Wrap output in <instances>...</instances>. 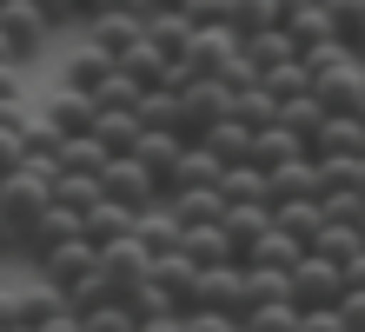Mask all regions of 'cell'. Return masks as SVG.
Instances as JSON below:
<instances>
[{"mask_svg": "<svg viewBox=\"0 0 365 332\" xmlns=\"http://www.w3.org/2000/svg\"><path fill=\"white\" fill-rule=\"evenodd\" d=\"M192 306H212V313H246V266L240 259H220V266H200V279H192ZM186 306V313H192Z\"/></svg>", "mask_w": 365, "mask_h": 332, "instance_id": "5b68a950", "label": "cell"}, {"mask_svg": "<svg viewBox=\"0 0 365 332\" xmlns=\"http://www.w3.org/2000/svg\"><path fill=\"white\" fill-rule=\"evenodd\" d=\"M272 226L286 233V239H299V246H312L319 226H326V213H319V199H279V206H272Z\"/></svg>", "mask_w": 365, "mask_h": 332, "instance_id": "603a6c76", "label": "cell"}, {"mask_svg": "<svg viewBox=\"0 0 365 332\" xmlns=\"http://www.w3.org/2000/svg\"><path fill=\"white\" fill-rule=\"evenodd\" d=\"M0 66H14V54H7V40H0Z\"/></svg>", "mask_w": 365, "mask_h": 332, "instance_id": "c3c4849f", "label": "cell"}, {"mask_svg": "<svg viewBox=\"0 0 365 332\" xmlns=\"http://www.w3.org/2000/svg\"><path fill=\"white\" fill-rule=\"evenodd\" d=\"M146 273H153V259H146V246H140L133 233H126V239H113V246H100V279L113 286L120 299L133 293V286H140Z\"/></svg>", "mask_w": 365, "mask_h": 332, "instance_id": "9c48e42d", "label": "cell"}, {"mask_svg": "<svg viewBox=\"0 0 365 332\" xmlns=\"http://www.w3.org/2000/svg\"><path fill=\"white\" fill-rule=\"evenodd\" d=\"M240 332H246V326H240Z\"/></svg>", "mask_w": 365, "mask_h": 332, "instance_id": "9f6ffc18", "label": "cell"}, {"mask_svg": "<svg viewBox=\"0 0 365 332\" xmlns=\"http://www.w3.org/2000/svg\"><path fill=\"white\" fill-rule=\"evenodd\" d=\"M246 332H299V306L292 299H259V306H246Z\"/></svg>", "mask_w": 365, "mask_h": 332, "instance_id": "4dcf8cb0", "label": "cell"}, {"mask_svg": "<svg viewBox=\"0 0 365 332\" xmlns=\"http://www.w3.org/2000/svg\"><path fill=\"white\" fill-rule=\"evenodd\" d=\"M100 193H106V199H120L126 213H146V206L160 199V180L133 160V153H113V160L100 166Z\"/></svg>", "mask_w": 365, "mask_h": 332, "instance_id": "277c9868", "label": "cell"}, {"mask_svg": "<svg viewBox=\"0 0 365 332\" xmlns=\"http://www.w3.org/2000/svg\"><path fill=\"white\" fill-rule=\"evenodd\" d=\"M0 40H7L14 66H27L34 54H47L53 27H47V20H40V7H34V0H7V7H0Z\"/></svg>", "mask_w": 365, "mask_h": 332, "instance_id": "8992f818", "label": "cell"}, {"mask_svg": "<svg viewBox=\"0 0 365 332\" xmlns=\"http://www.w3.org/2000/svg\"><path fill=\"white\" fill-rule=\"evenodd\" d=\"M0 106H20V66H0Z\"/></svg>", "mask_w": 365, "mask_h": 332, "instance_id": "ee69618b", "label": "cell"}, {"mask_svg": "<svg viewBox=\"0 0 365 332\" xmlns=\"http://www.w3.org/2000/svg\"><path fill=\"white\" fill-rule=\"evenodd\" d=\"M80 332H140V319H133L126 299H106V306H87V313H80Z\"/></svg>", "mask_w": 365, "mask_h": 332, "instance_id": "d6a6232c", "label": "cell"}, {"mask_svg": "<svg viewBox=\"0 0 365 332\" xmlns=\"http://www.w3.org/2000/svg\"><path fill=\"white\" fill-rule=\"evenodd\" d=\"M126 233H133V213H126L120 206V199H93V206L87 213H80V239H87V246L100 253V246H113V239H126Z\"/></svg>", "mask_w": 365, "mask_h": 332, "instance_id": "5bb4252c", "label": "cell"}, {"mask_svg": "<svg viewBox=\"0 0 365 332\" xmlns=\"http://www.w3.org/2000/svg\"><path fill=\"white\" fill-rule=\"evenodd\" d=\"M232 54H240V27H226V20H220V27H192V40H186L180 66H186L192 80H212Z\"/></svg>", "mask_w": 365, "mask_h": 332, "instance_id": "52a82bcc", "label": "cell"}, {"mask_svg": "<svg viewBox=\"0 0 365 332\" xmlns=\"http://www.w3.org/2000/svg\"><path fill=\"white\" fill-rule=\"evenodd\" d=\"M220 153H212L206 140H186L180 146V160H173V173H166V193H192V186H220Z\"/></svg>", "mask_w": 365, "mask_h": 332, "instance_id": "7c38bea8", "label": "cell"}, {"mask_svg": "<svg viewBox=\"0 0 365 332\" xmlns=\"http://www.w3.org/2000/svg\"><path fill=\"white\" fill-rule=\"evenodd\" d=\"M113 160V153H106L93 133H73L67 146H60V173H87V180H100V166Z\"/></svg>", "mask_w": 365, "mask_h": 332, "instance_id": "f1b7e54d", "label": "cell"}, {"mask_svg": "<svg viewBox=\"0 0 365 332\" xmlns=\"http://www.w3.org/2000/svg\"><path fill=\"white\" fill-rule=\"evenodd\" d=\"M319 153H352V160H365V120L359 114H326V126L312 140V160Z\"/></svg>", "mask_w": 365, "mask_h": 332, "instance_id": "44dd1931", "label": "cell"}, {"mask_svg": "<svg viewBox=\"0 0 365 332\" xmlns=\"http://www.w3.org/2000/svg\"><path fill=\"white\" fill-rule=\"evenodd\" d=\"M0 259H7V219H0Z\"/></svg>", "mask_w": 365, "mask_h": 332, "instance_id": "7dc6e473", "label": "cell"}, {"mask_svg": "<svg viewBox=\"0 0 365 332\" xmlns=\"http://www.w3.org/2000/svg\"><path fill=\"white\" fill-rule=\"evenodd\" d=\"M339 273H346V293H365V246H359L346 266H339Z\"/></svg>", "mask_w": 365, "mask_h": 332, "instance_id": "7bdbcfd3", "label": "cell"}, {"mask_svg": "<svg viewBox=\"0 0 365 332\" xmlns=\"http://www.w3.org/2000/svg\"><path fill=\"white\" fill-rule=\"evenodd\" d=\"M14 332H27V326H14Z\"/></svg>", "mask_w": 365, "mask_h": 332, "instance_id": "db71d44e", "label": "cell"}, {"mask_svg": "<svg viewBox=\"0 0 365 332\" xmlns=\"http://www.w3.org/2000/svg\"><path fill=\"white\" fill-rule=\"evenodd\" d=\"M186 332H240V319L232 313H212V306H192V313H180Z\"/></svg>", "mask_w": 365, "mask_h": 332, "instance_id": "74e56055", "label": "cell"}, {"mask_svg": "<svg viewBox=\"0 0 365 332\" xmlns=\"http://www.w3.org/2000/svg\"><path fill=\"white\" fill-rule=\"evenodd\" d=\"M93 266H100V253L87 246V239H60V246H47V253L34 259V273L47 279L53 293H67V286H73V279H87Z\"/></svg>", "mask_w": 365, "mask_h": 332, "instance_id": "ba28073f", "label": "cell"}, {"mask_svg": "<svg viewBox=\"0 0 365 332\" xmlns=\"http://www.w3.org/2000/svg\"><path fill=\"white\" fill-rule=\"evenodd\" d=\"M232 120H240V126H252V133L279 120V100L266 94V80H252V86H240V94H232Z\"/></svg>", "mask_w": 365, "mask_h": 332, "instance_id": "4316f807", "label": "cell"}, {"mask_svg": "<svg viewBox=\"0 0 365 332\" xmlns=\"http://www.w3.org/2000/svg\"><path fill=\"white\" fill-rule=\"evenodd\" d=\"M140 332H186L180 313H160V319H140Z\"/></svg>", "mask_w": 365, "mask_h": 332, "instance_id": "f6af8a7d", "label": "cell"}, {"mask_svg": "<svg viewBox=\"0 0 365 332\" xmlns=\"http://www.w3.org/2000/svg\"><path fill=\"white\" fill-rule=\"evenodd\" d=\"M146 279H153L160 293H166V299H173L180 313H186V306H192V279H200V266H192V259L173 246V253H160V259H153V273H146Z\"/></svg>", "mask_w": 365, "mask_h": 332, "instance_id": "ac0fdd59", "label": "cell"}, {"mask_svg": "<svg viewBox=\"0 0 365 332\" xmlns=\"http://www.w3.org/2000/svg\"><path fill=\"white\" fill-rule=\"evenodd\" d=\"M359 120H365V94H359Z\"/></svg>", "mask_w": 365, "mask_h": 332, "instance_id": "f907efd6", "label": "cell"}, {"mask_svg": "<svg viewBox=\"0 0 365 332\" xmlns=\"http://www.w3.org/2000/svg\"><path fill=\"white\" fill-rule=\"evenodd\" d=\"M180 133H140V140L133 146H126V153H133V160L146 166V173H153V180H160V199H166V173H173V160H180Z\"/></svg>", "mask_w": 365, "mask_h": 332, "instance_id": "7402d4cb", "label": "cell"}, {"mask_svg": "<svg viewBox=\"0 0 365 332\" xmlns=\"http://www.w3.org/2000/svg\"><path fill=\"white\" fill-rule=\"evenodd\" d=\"M299 332H346L339 326V306H306V313H299Z\"/></svg>", "mask_w": 365, "mask_h": 332, "instance_id": "ab89813d", "label": "cell"}, {"mask_svg": "<svg viewBox=\"0 0 365 332\" xmlns=\"http://www.w3.org/2000/svg\"><path fill=\"white\" fill-rule=\"evenodd\" d=\"M87 133H93V140H100L106 153H126V146L140 140V120H133V106H100Z\"/></svg>", "mask_w": 365, "mask_h": 332, "instance_id": "d4e9b609", "label": "cell"}, {"mask_svg": "<svg viewBox=\"0 0 365 332\" xmlns=\"http://www.w3.org/2000/svg\"><path fill=\"white\" fill-rule=\"evenodd\" d=\"M34 7H40V20H47L53 34L60 27H80V7H73V0H34Z\"/></svg>", "mask_w": 365, "mask_h": 332, "instance_id": "f35d334b", "label": "cell"}, {"mask_svg": "<svg viewBox=\"0 0 365 332\" xmlns=\"http://www.w3.org/2000/svg\"><path fill=\"white\" fill-rule=\"evenodd\" d=\"M220 120H232V94L220 80H186L180 86V140H206Z\"/></svg>", "mask_w": 365, "mask_h": 332, "instance_id": "3957f363", "label": "cell"}, {"mask_svg": "<svg viewBox=\"0 0 365 332\" xmlns=\"http://www.w3.org/2000/svg\"><path fill=\"white\" fill-rule=\"evenodd\" d=\"M272 226V206H259V199H240V206H226L220 213V233L232 239V259H246V246Z\"/></svg>", "mask_w": 365, "mask_h": 332, "instance_id": "e0dca14e", "label": "cell"}, {"mask_svg": "<svg viewBox=\"0 0 365 332\" xmlns=\"http://www.w3.org/2000/svg\"><path fill=\"white\" fill-rule=\"evenodd\" d=\"M93 14H126V20H146L153 14V0H93ZM87 14V20H93Z\"/></svg>", "mask_w": 365, "mask_h": 332, "instance_id": "60d3db41", "label": "cell"}, {"mask_svg": "<svg viewBox=\"0 0 365 332\" xmlns=\"http://www.w3.org/2000/svg\"><path fill=\"white\" fill-rule=\"evenodd\" d=\"M359 193H365V160H359Z\"/></svg>", "mask_w": 365, "mask_h": 332, "instance_id": "681fc988", "label": "cell"}, {"mask_svg": "<svg viewBox=\"0 0 365 332\" xmlns=\"http://www.w3.org/2000/svg\"><path fill=\"white\" fill-rule=\"evenodd\" d=\"M166 213L180 219V233H192V226H220L226 199H220V186H192V193H166Z\"/></svg>", "mask_w": 365, "mask_h": 332, "instance_id": "9a60e30c", "label": "cell"}, {"mask_svg": "<svg viewBox=\"0 0 365 332\" xmlns=\"http://www.w3.org/2000/svg\"><path fill=\"white\" fill-rule=\"evenodd\" d=\"M133 239L146 246V259H160V253H173V246H180V219L166 213V199H153L146 213H133Z\"/></svg>", "mask_w": 365, "mask_h": 332, "instance_id": "d6986e66", "label": "cell"}, {"mask_svg": "<svg viewBox=\"0 0 365 332\" xmlns=\"http://www.w3.org/2000/svg\"><path fill=\"white\" fill-rule=\"evenodd\" d=\"M359 246H365V239H359V226H319V239H312L306 253H326V259H339V266H346Z\"/></svg>", "mask_w": 365, "mask_h": 332, "instance_id": "836d02e7", "label": "cell"}, {"mask_svg": "<svg viewBox=\"0 0 365 332\" xmlns=\"http://www.w3.org/2000/svg\"><path fill=\"white\" fill-rule=\"evenodd\" d=\"M106 74H113V60H106V54H93L87 40H80V47L67 54V66H60V86H80V94H93Z\"/></svg>", "mask_w": 365, "mask_h": 332, "instance_id": "484cf974", "label": "cell"}, {"mask_svg": "<svg viewBox=\"0 0 365 332\" xmlns=\"http://www.w3.org/2000/svg\"><path fill=\"white\" fill-rule=\"evenodd\" d=\"M0 7H7V0H0Z\"/></svg>", "mask_w": 365, "mask_h": 332, "instance_id": "11a10c76", "label": "cell"}, {"mask_svg": "<svg viewBox=\"0 0 365 332\" xmlns=\"http://www.w3.org/2000/svg\"><path fill=\"white\" fill-rule=\"evenodd\" d=\"M240 60L252 66V74H272V66L299 60V47H292L286 27H252V34H240Z\"/></svg>", "mask_w": 365, "mask_h": 332, "instance_id": "4fadbf2b", "label": "cell"}, {"mask_svg": "<svg viewBox=\"0 0 365 332\" xmlns=\"http://www.w3.org/2000/svg\"><path fill=\"white\" fill-rule=\"evenodd\" d=\"M206 146L220 153V166H252V126H240V120H220L206 133Z\"/></svg>", "mask_w": 365, "mask_h": 332, "instance_id": "83f0119b", "label": "cell"}, {"mask_svg": "<svg viewBox=\"0 0 365 332\" xmlns=\"http://www.w3.org/2000/svg\"><path fill=\"white\" fill-rule=\"evenodd\" d=\"M133 100H140V80H133V74H120V66L93 86V106H133Z\"/></svg>", "mask_w": 365, "mask_h": 332, "instance_id": "8d00e7d4", "label": "cell"}, {"mask_svg": "<svg viewBox=\"0 0 365 332\" xmlns=\"http://www.w3.org/2000/svg\"><path fill=\"white\" fill-rule=\"evenodd\" d=\"M346 47H352V60H365V27H359V34L346 40Z\"/></svg>", "mask_w": 365, "mask_h": 332, "instance_id": "bcb514c9", "label": "cell"}, {"mask_svg": "<svg viewBox=\"0 0 365 332\" xmlns=\"http://www.w3.org/2000/svg\"><path fill=\"white\" fill-rule=\"evenodd\" d=\"M279 126H286V133H299V140H306V153H312L319 126H326V106L312 100V86H306V94H292V100H279Z\"/></svg>", "mask_w": 365, "mask_h": 332, "instance_id": "cb8c5ba5", "label": "cell"}, {"mask_svg": "<svg viewBox=\"0 0 365 332\" xmlns=\"http://www.w3.org/2000/svg\"><path fill=\"white\" fill-rule=\"evenodd\" d=\"M180 253L192 266H220V259H232V239L220 226H192V233H180Z\"/></svg>", "mask_w": 365, "mask_h": 332, "instance_id": "f546056e", "label": "cell"}, {"mask_svg": "<svg viewBox=\"0 0 365 332\" xmlns=\"http://www.w3.org/2000/svg\"><path fill=\"white\" fill-rule=\"evenodd\" d=\"M339 326H346V332H365V293H346V299H339Z\"/></svg>", "mask_w": 365, "mask_h": 332, "instance_id": "b9f144b4", "label": "cell"}, {"mask_svg": "<svg viewBox=\"0 0 365 332\" xmlns=\"http://www.w3.org/2000/svg\"><path fill=\"white\" fill-rule=\"evenodd\" d=\"M286 293H292L299 313H306V306H339L346 299V273H339V259H326V253H299L292 273H286Z\"/></svg>", "mask_w": 365, "mask_h": 332, "instance_id": "7a4b0ae2", "label": "cell"}, {"mask_svg": "<svg viewBox=\"0 0 365 332\" xmlns=\"http://www.w3.org/2000/svg\"><path fill=\"white\" fill-rule=\"evenodd\" d=\"M53 206V186L40 180V173H7L0 180V219H7V259H27L34 246V226H40V213Z\"/></svg>", "mask_w": 365, "mask_h": 332, "instance_id": "6da1fadb", "label": "cell"}, {"mask_svg": "<svg viewBox=\"0 0 365 332\" xmlns=\"http://www.w3.org/2000/svg\"><path fill=\"white\" fill-rule=\"evenodd\" d=\"M359 239H365V219H359Z\"/></svg>", "mask_w": 365, "mask_h": 332, "instance_id": "816d5d0a", "label": "cell"}, {"mask_svg": "<svg viewBox=\"0 0 365 332\" xmlns=\"http://www.w3.org/2000/svg\"><path fill=\"white\" fill-rule=\"evenodd\" d=\"M286 160H312V153H306V140H299V133H286V126H259V133H252V166H286Z\"/></svg>", "mask_w": 365, "mask_h": 332, "instance_id": "ffe728a7", "label": "cell"}, {"mask_svg": "<svg viewBox=\"0 0 365 332\" xmlns=\"http://www.w3.org/2000/svg\"><path fill=\"white\" fill-rule=\"evenodd\" d=\"M279 199H319V166L312 160L266 166V206H279Z\"/></svg>", "mask_w": 365, "mask_h": 332, "instance_id": "2e32d148", "label": "cell"}, {"mask_svg": "<svg viewBox=\"0 0 365 332\" xmlns=\"http://www.w3.org/2000/svg\"><path fill=\"white\" fill-rule=\"evenodd\" d=\"M53 199H60V206H73V213H87L93 199H100V180H87V173H60V180H53Z\"/></svg>", "mask_w": 365, "mask_h": 332, "instance_id": "d590c367", "label": "cell"}, {"mask_svg": "<svg viewBox=\"0 0 365 332\" xmlns=\"http://www.w3.org/2000/svg\"><path fill=\"white\" fill-rule=\"evenodd\" d=\"M0 273H7V259H0Z\"/></svg>", "mask_w": 365, "mask_h": 332, "instance_id": "f5cc1de1", "label": "cell"}, {"mask_svg": "<svg viewBox=\"0 0 365 332\" xmlns=\"http://www.w3.org/2000/svg\"><path fill=\"white\" fill-rule=\"evenodd\" d=\"M319 14H326V27H332L339 40H352V34L365 27V0H319Z\"/></svg>", "mask_w": 365, "mask_h": 332, "instance_id": "e575fe53", "label": "cell"}, {"mask_svg": "<svg viewBox=\"0 0 365 332\" xmlns=\"http://www.w3.org/2000/svg\"><path fill=\"white\" fill-rule=\"evenodd\" d=\"M93 114H100V106H93V94H80V86H60V80H53L47 106H40V120H47V126L60 133V140L87 133V126H93Z\"/></svg>", "mask_w": 365, "mask_h": 332, "instance_id": "30bf717a", "label": "cell"}, {"mask_svg": "<svg viewBox=\"0 0 365 332\" xmlns=\"http://www.w3.org/2000/svg\"><path fill=\"white\" fill-rule=\"evenodd\" d=\"M220 199H226V206H240V199H259V206H266V173L259 166H226L220 173Z\"/></svg>", "mask_w": 365, "mask_h": 332, "instance_id": "1f68e13d", "label": "cell"}, {"mask_svg": "<svg viewBox=\"0 0 365 332\" xmlns=\"http://www.w3.org/2000/svg\"><path fill=\"white\" fill-rule=\"evenodd\" d=\"M359 94H365V74H359V60H346V66H326V74H312V100L326 106V114H359Z\"/></svg>", "mask_w": 365, "mask_h": 332, "instance_id": "8fae6325", "label": "cell"}]
</instances>
